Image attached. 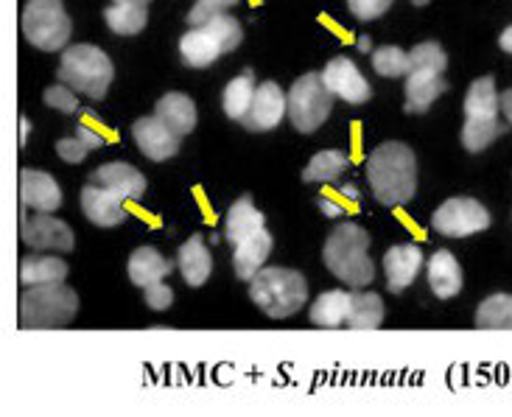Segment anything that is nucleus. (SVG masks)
Wrapping results in <instances>:
<instances>
[{"label": "nucleus", "mask_w": 512, "mask_h": 417, "mask_svg": "<svg viewBox=\"0 0 512 417\" xmlns=\"http://www.w3.org/2000/svg\"><path fill=\"white\" fill-rule=\"evenodd\" d=\"M28 140V118H20V146H26Z\"/></svg>", "instance_id": "a18cd8bd"}, {"label": "nucleus", "mask_w": 512, "mask_h": 417, "mask_svg": "<svg viewBox=\"0 0 512 417\" xmlns=\"http://www.w3.org/2000/svg\"><path fill=\"white\" fill-rule=\"evenodd\" d=\"M42 98H45V104L48 107H54V110L59 112H76L79 110V98H76V93H73V87H68V84H56V87H48L45 93H42Z\"/></svg>", "instance_id": "c9c22d12"}, {"label": "nucleus", "mask_w": 512, "mask_h": 417, "mask_svg": "<svg viewBox=\"0 0 512 417\" xmlns=\"http://www.w3.org/2000/svg\"><path fill=\"white\" fill-rule=\"evenodd\" d=\"M499 45H501V51H507V54H512V26L501 31Z\"/></svg>", "instance_id": "c03bdc74"}, {"label": "nucleus", "mask_w": 512, "mask_h": 417, "mask_svg": "<svg viewBox=\"0 0 512 417\" xmlns=\"http://www.w3.org/2000/svg\"><path fill=\"white\" fill-rule=\"evenodd\" d=\"M82 210L84 216L98 227H118L126 222L124 199H118L110 194L107 188H101L96 182H90L87 188H82Z\"/></svg>", "instance_id": "a211bd4d"}, {"label": "nucleus", "mask_w": 512, "mask_h": 417, "mask_svg": "<svg viewBox=\"0 0 512 417\" xmlns=\"http://www.w3.org/2000/svg\"><path fill=\"white\" fill-rule=\"evenodd\" d=\"M180 54L182 62H185L188 68H208V65H213L224 51L222 45H219V40L210 34L208 28L191 26V31L182 34Z\"/></svg>", "instance_id": "aec40b11"}, {"label": "nucleus", "mask_w": 512, "mask_h": 417, "mask_svg": "<svg viewBox=\"0 0 512 417\" xmlns=\"http://www.w3.org/2000/svg\"><path fill=\"white\" fill-rule=\"evenodd\" d=\"M177 264H180L182 278L188 286H205L213 272V261H210V252L205 250V241L202 236H191L177 252Z\"/></svg>", "instance_id": "5701e85b"}, {"label": "nucleus", "mask_w": 512, "mask_h": 417, "mask_svg": "<svg viewBox=\"0 0 512 417\" xmlns=\"http://www.w3.org/2000/svg\"><path fill=\"white\" fill-rule=\"evenodd\" d=\"M112 3H140V6H149L152 0H112Z\"/></svg>", "instance_id": "49530a36"}, {"label": "nucleus", "mask_w": 512, "mask_h": 417, "mask_svg": "<svg viewBox=\"0 0 512 417\" xmlns=\"http://www.w3.org/2000/svg\"><path fill=\"white\" fill-rule=\"evenodd\" d=\"M132 138L138 143V149L149 160L154 163H163L168 157H174V154L180 152V135L174 132V129H168L157 115L152 118H140L132 124Z\"/></svg>", "instance_id": "ddd939ff"}, {"label": "nucleus", "mask_w": 512, "mask_h": 417, "mask_svg": "<svg viewBox=\"0 0 512 417\" xmlns=\"http://www.w3.org/2000/svg\"><path fill=\"white\" fill-rule=\"evenodd\" d=\"M20 26L23 37L40 51H62L70 40V17L62 0H28Z\"/></svg>", "instance_id": "0eeeda50"}, {"label": "nucleus", "mask_w": 512, "mask_h": 417, "mask_svg": "<svg viewBox=\"0 0 512 417\" xmlns=\"http://www.w3.org/2000/svg\"><path fill=\"white\" fill-rule=\"evenodd\" d=\"M384 322V300L373 292L350 294V311H347V328L353 331H375Z\"/></svg>", "instance_id": "bb28decb"}, {"label": "nucleus", "mask_w": 512, "mask_h": 417, "mask_svg": "<svg viewBox=\"0 0 512 417\" xmlns=\"http://www.w3.org/2000/svg\"><path fill=\"white\" fill-rule=\"evenodd\" d=\"M359 48H361V51H370V37H361Z\"/></svg>", "instance_id": "de8ad7c7"}, {"label": "nucleus", "mask_w": 512, "mask_h": 417, "mask_svg": "<svg viewBox=\"0 0 512 417\" xmlns=\"http://www.w3.org/2000/svg\"><path fill=\"white\" fill-rule=\"evenodd\" d=\"M350 166L347 154L336 152V149H325L311 157V163L305 166L303 180L305 182H333L345 174V168Z\"/></svg>", "instance_id": "2f4dec72"}, {"label": "nucleus", "mask_w": 512, "mask_h": 417, "mask_svg": "<svg viewBox=\"0 0 512 417\" xmlns=\"http://www.w3.org/2000/svg\"><path fill=\"white\" fill-rule=\"evenodd\" d=\"M56 76H59V82L73 87L76 93H84L87 98L98 101L107 96L115 68H112L110 56L96 45H70L62 54Z\"/></svg>", "instance_id": "423d86ee"}, {"label": "nucleus", "mask_w": 512, "mask_h": 417, "mask_svg": "<svg viewBox=\"0 0 512 417\" xmlns=\"http://www.w3.org/2000/svg\"><path fill=\"white\" fill-rule=\"evenodd\" d=\"M79 311L76 292L62 283L28 286L20 294V328H65Z\"/></svg>", "instance_id": "39448f33"}, {"label": "nucleus", "mask_w": 512, "mask_h": 417, "mask_svg": "<svg viewBox=\"0 0 512 417\" xmlns=\"http://www.w3.org/2000/svg\"><path fill=\"white\" fill-rule=\"evenodd\" d=\"M476 328L512 331V294H493L476 311Z\"/></svg>", "instance_id": "7c9ffc66"}, {"label": "nucleus", "mask_w": 512, "mask_h": 417, "mask_svg": "<svg viewBox=\"0 0 512 417\" xmlns=\"http://www.w3.org/2000/svg\"><path fill=\"white\" fill-rule=\"evenodd\" d=\"M171 266L174 264H171L168 258H163L154 247H140V250L132 252V258H129V280H132L138 289H146V286H152V283H160L163 278H168Z\"/></svg>", "instance_id": "393cba45"}, {"label": "nucleus", "mask_w": 512, "mask_h": 417, "mask_svg": "<svg viewBox=\"0 0 512 417\" xmlns=\"http://www.w3.org/2000/svg\"><path fill=\"white\" fill-rule=\"evenodd\" d=\"M431 227L448 238H465L490 227V210L471 196L448 199L431 216Z\"/></svg>", "instance_id": "1a4fd4ad"}, {"label": "nucleus", "mask_w": 512, "mask_h": 417, "mask_svg": "<svg viewBox=\"0 0 512 417\" xmlns=\"http://www.w3.org/2000/svg\"><path fill=\"white\" fill-rule=\"evenodd\" d=\"M154 115H157L168 129H174L180 138H185L188 132H194L196 104L185 96V93H166V96L157 101Z\"/></svg>", "instance_id": "4be33fe9"}, {"label": "nucleus", "mask_w": 512, "mask_h": 417, "mask_svg": "<svg viewBox=\"0 0 512 417\" xmlns=\"http://www.w3.org/2000/svg\"><path fill=\"white\" fill-rule=\"evenodd\" d=\"M283 115H289V96L277 87V82H263L258 84L250 112L241 124L250 132H269L283 121Z\"/></svg>", "instance_id": "f8f14e48"}, {"label": "nucleus", "mask_w": 512, "mask_h": 417, "mask_svg": "<svg viewBox=\"0 0 512 417\" xmlns=\"http://www.w3.org/2000/svg\"><path fill=\"white\" fill-rule=\"evenodd\" d=\"M499 98H501V112H504V118L512 124V90H504Z\"/></svg>", "instance_id": "79ce46f5"}, {"label": "nucleus", "mask_w": 512, "mask_h": 417, "mask_svg": "<svg viewBox=\"0 0 512 417\" xmlns=\"http://www.w3.org/2000/svg\"><path fill=\"white\" fill-rule=\"evenodd\" d=\"M392 0H347V9L359 20H375L384 12H389Z\"/></svg>", "instance_id": "4c0bfd02"}, {"label": "nucleus", "mask_w": 512, "mask_h": 417, "mask_svg": "<svg viewBox=\"0 0 512 417\" xmlns=\"http://www.w3.org/2000/svg\"><path fill=\"white\" fill-rule=\"evenodd\" d=\"M367 250H370L367 230L359 224H342L325 241L322 261L331 269L333 278L345 280L353 289H364L375 280V266Z\"/></svg>", "instance_id": "f03ea898"}, {"label": "nucleus", "mask_w": 512, "mask_h": 417, "mask_svg": "<svg viewBox=\"0 0 512 417\" xmlns=\"http://www.w3.org/2000/svg\"><path fill=\"white\" fill-rule=\"evenodd\" d=\"M333 93L319 73H305L289 90V121L297 132L311 135L328 121L333 107Z\"/></svg>", "instance_id": "6e6552de"}, {"label": "nucleus", "mask_w": 512, "mask_h": 417, "mask_svg": "<svg viewBox=\"0 0 512 417\" xmlns=\"http://www.w3.org/2000/svg\"><path fill=\"white\" fill-rule=\"evenodd\" d=\"M367 177L375 199L387 208L406 205L417 191V160L406 143H381L367 160Z\"/></svg>", "instance_id": "f257e3e1"}, {"label": "nucleus", "mask_w": 512, "mask_h": 417, "mask_svg": "<svg viewBox=\"0 0 512 417\" xmlns=\"http://www.w3.org/2000/svg\"><path fill=\"white\" fill-rule=\"evenodd\" d=\"M76 135L90 146V149H98V146H104L107 143V138H110V132H104V126H101V121H96L90 112L84 115V121H79V126H76Z\"/></svg>", "instance_id": "e433bc0d"}, {"label": "nucleus", "mask_w": 512, "mask_h": 417, "mask_svg": "<svg viewBox=\"0 0 512 417\" xmlns=\"http://www.w3.org/2000/svg\"><path fill=\"white\" fill-rule=\"evenodd\" d=\"M448 90L443 73L434 68H412L406 73V112L423 115Z\"/></svg>", "instance_id": "2eb2a0df"}, {"label": "nucleus", "mask_w": 512, "mask_h": 417, "mask_svg": "<svg viewBox=\"0 0 512 417\" xmlns=\"http://www.w3.org/2000/svg\"><path fill=\"white\" fill-rule=\"evenodd\" d=\"M90 152V146L84 143L79 135H73V138H65L56 143V154L65 160V163H82L84 157Z\"/></svg>", "instance_id": "a19ab883"}, {"label": "nucleus", "mask_w": 512, "mask_h": 417, "mask_svg": "<svg viewBox=\"0 0 512 417\" xmlns=\"http://www.w3.org/2000/svg\"><path fill=\"white\" fill-rule=\"evenodd\" d=\"M269 252H272V236L266 230H258V233H252L244 241H238L236 255H233V266H236L238 278H255L263 269V264H266Z\"/></svg>", "instance_id": "412c9836"}, {"label": "nucleus", "mask_w": 512, "mask_h": 417, "mask_svg": "<svg viewBox=\"0 0 512 417\" xmlns=\"http://www.w3.org/2000/svg\"><path fill=\"white\" fill-rule=\"evenodd\" d=\"M263 224H266V216L252 205L250 196H241L236 205L227 210V216H224V233H227L230 244H238V241H244L252 233L263 230Z\"/></svg>", "instance_id": "b1692460"}, {"label": "nucleus", "mask_w": 512, "mask_h": 417, "mask_svg": "<svg viewBox=\"0 0 512 417\" xmlns=\"http://www.w3.org/2000/svg\"><path fill=\"white\" fill-rule=\"evenodd\" d=\"M319 208L325 210V216H339L345 208H356V191L345 188V194L339 196L322 194L319 196Z\"/></svg>", "instance_id": "58836bf2"}, {"label": "nucleus", "mask_w": 512, "mask_h": 417, "mask_svg": "<svg viewBox=\"0 0 512 417\" xmlns=\"http://www.w3.org/2000/svg\"><path fill=\"white\" fill-rule=\"evenodd\" d=\"M423 266V252L415 244H401L392 247L384 255V269H387V289L392 294L406 292L415 283L417 272Z\"/></svg>", "instance_id": "f3484780"}, {"label": "nucleus", "mask_w": 512, "mask_h": 417, "mask_svg": "<svg viewBox=\"0 0 512 417\" xmlns=\"http://www.w3.org/2000/svg\"><path fill=\"white\" fill-rule=\"evenodd\" d=\"M322 82L328 84V90H331L333 96L345 98L347 104H364L373 96L367 79L361 76L359 68L353 65V59H347V56H336V59H331L325 65Z\"/></svg>", "instance_id": "9b49d317"}, {"label": "nucleus", "mask_w": 512, "mask_h": 417, "mask_svg": "<svg viewBox=\"0 0 512 417\" xmlns=\"http://www.w3.org/2000/svg\"><path fill=\"white\" fill-rule=\"evenodd\" d=\"M347 311H350V294L333 289L314 300L311 322L317 328H339V325H347Z\"/></svg>", "instance_id": "cd10ccee"}, {"label": "nucleus", "mask_w": 512, "mask_h": 417, "mask_svg": "<svg viewBox=\"0 0 512 417\" xmlns=\"http://www.w3.org/2000/svg\"><path fill=\"white\" fill-rule=\"evenodd\" d=\"M501 98L496 93V79L482 76L471 84L465 96V126H462V146L479 154L501 135Z\"/></svg>", "instance_id": "20e7f679"}, {"label": "nucleus", "mask_w": 512, "mask_h": 417, "mask_svg": "<svg viewBox=\"0 0 512 417\" xmlns=\"http://www.w3.org/2000/svg\"><path fill=\"white\" fill-rule=\"evenodd\" d=\"M250 300L272 320H286L297 314L308 300V283L294 269L269 266L250 280Z\"/></svg>", "instance_id": "7ed1b4c3"}, {"label": "nucleus", "mask_w": 512, "mask_h": 417, "mask_svg": "<svg viewBox=\"0 0 512 417\" xmlns=\"http://www.w3.org/2000/svg\"><path fill=\"white\" fill-rule=\"evenodd\" d=\"M143 300H146V306L152 308V311H166L174 303V292L160 280V283H152V286L143 289Z\"/></svg>", "instance_id": "ea45409f"}, {"label": "nucleus", "mask_w": 512, "mask_h": 417, "mask_svg": "<svg viewBox=\"0 0 512 417\" xmlns=\"http://www.w3.org/2000/svg\"><path fill=\"white\" fill-rule=\"evenodd\" d=\"M196 3H205V6H213V9H219V12H227L230 6H236L238 0H196Z\"/></svg>", "instance_id": "37998d69"}, {"label": "nucleus", "mask_w": 512, "mask_h": 417, "mask_svg": "<svg viewBox=\"0 0 512 417\" xmlns=\"http://www.w3.org/2000/svg\"><path fill=\"white\" fill-rule=\"evenodd\" d=\"M104 20L115 34H138L149 23V9L140 3H112L104 12Z\"/></svg>", "instance_id": "c756f323"}, {"label": "nucleus", "mask_w": 512, "mask_h": 417, "mask_svg": "<svg viewBox=\"0 0 512 417\" xmlns=\"http://www.w3.org/2000/svg\"><path fill=\"white\" fill-rule=\"evenodd\" d=\"M90 182L107 188L110 194L124 199V202L140 199L143 191H146V177L135 166H129V163H107V166L96 168L90 174Z\"/></svg>", "instance_id": "dca6fc26"}, {"label": "nucleus", "mask_w": 512, "mask_h": 417, "mask_svg": "<svg viewBox=\"0 0 512 417\" xmlns=\"http://www.w3.org/2000/svg\"><path fill=\"white\" fill-rule=\"evenodd\" d=\"M20 205L37 213H54L62 205V188L45 171L23 168L20 171Z\"/></svg>", "instance_id": "4468645a"}, {"label": "nucleus", "mask_w": 512, "mask_h": 417, "mask_svg": "<svg viewBox=\"0 0 512 417\" xmlns=\"http://www.w3.org/2000/svg\"><path fill=\"white\" fill-rule=\"evenodd\" d=\"M20 238H23V244L34 247V250L70 252L76 247L73 230L68 224L54 219L51 213H40V216L28 219L23 205H20Z\"/></svg>", "instance_id": "9d476101"}, {"label": "nucleus", "mask_w": 512, "mask_h": 417, "mask_svg": "<svg viewBox=\"0 0 512 417\" xmlns=\"http://www.w3.org/2000/svg\"><path fill=\"white\" fill-rule=\"evenodd\" d=\"M373 68L384 79H398L409 73V54L401 51L398 45H384L373 54Z\"/></svg>", "instance_id": "473e14b6"}, {"label": "nucleus", "mask_w": 512, "mask_h": 417, "mask_svg": "<svg viewBox=\"0 0 512 417\" xmlns=\"http://www.w3.org/2000/svg\"><path fill=\"white\" fill-rule=\"evenodd\" d=\"M417 6H426V3H429V0H415Z\"/></svg>", "instance_id": "09e8293b"}, {"label": "nucleus", "mask_w": 512, "mask_h": 417, "mask_svg": "<svg viewBox=\"0 0 512 417\" xmlns=\"http://www.w3.org/2000/svg\"><path fill=\"white\" fill-rule=\"evenodd\" d=\"M412 68H434L445 73L448 68V56H445L440 42H420L417 48H412L409 54V70Z\"/></svg>", "instance_id": "f704fd0d"}, {"label": "nucleus", "mask_w": 512, "mask_h": 417, "mask_svg": "<svg viewBox=\"0 0 512 417\" xmlns=\"http://www.w3.org/2000/svg\"><path fill=\"white\" fill-rule=\"evenodd\" d=\"M255 76H252L250 70L247 73H241L238 79L224 87V96H222V107L227 112V118L230 121H244L247 118V112L252 107V98H255Z\"/></svg>", "instance_id": "c85d7f7f"}, {"label": "nucleus", "mask_w": 512, "mask_h": 417, "mask_svg": "<svg viewBox=\"0 0 512 417\" xmlns=\"http://www.w3.org/2000/svg\"><path fill=\"white\" fill-rule=\"evenodd\" d=\"M429 286L440 300H451L462 292V266L448 250H437L429 258Z\"/></svg>", "instance_id": "6ab92c4d"}, {"label": "nucleus", "mask_w": 512, "mask_h": 417, "mask_svg": "<svg viewBox=\"0 0 512 417\" xmlns=\"http://www.w3.org/2000/svg\"><path fill=\"white\" fill-rule=\"evenodd\" d=\"M68 278V264L51 255H28L20 261V286H40V283H62Z\"/></svg>", "instance_id": "a878e982"}, {"label": "nucleus", "mask_w": 512, "mask_h": 417, "mask_svg": "<svg viewBox=\"0 0 512 417\" xmlns=\"http://www.w3.org/2000/svg\"><path fill=\"white\" fill-rule=\"evenodd\" d=\"M202 28H208L210 34L219 40L224 54H227V51H233V48H238V45H241V40H244L241 23H238L233 14H227V12H219L216 17H210L208 23H205Z\"/></svg>", "instance_id": "72a5a7b5"}]
</instances>
